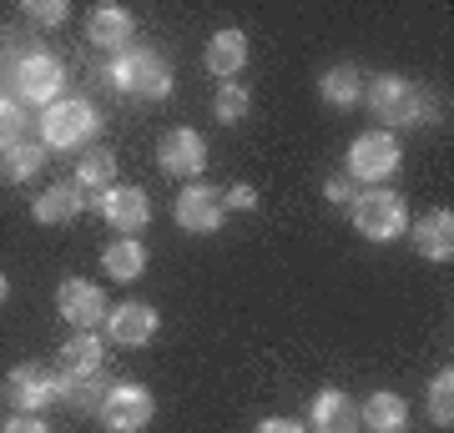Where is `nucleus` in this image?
Listing matches in <instances>:
<instances>
[{
    "label": "nucleus",
    "instance_id": "obj_1",
    "mask_svg": "<svg viewBox=\"0 0 454 433\" xmlns=\"http://www.w3.org/2000/svg\"><path fill=\"white\" fill-rule=\"evenodd\" d=\"M364 101H369L379 131L419 127V121L434 116V97H429L424 86H414V81H404V76H373L369 86H364Z\"/></svg>",
    "mask_w": 454,
    "mask_h": 433
},
{
    "label": "nucleus",
    "instance_id": "obj_2",
    "mask_svg": "<svg viewBox=\"0 0 454 433\" xmlns=\"http://www.w3.org/2000/svg\"><path fill=\"white\" fill-rule=\"evenodd\" d=\"M112 86L137 101H167L172 97V66L152 46H131L112 61Z\"/></svg>",
    "mask_w": 454,
    "mask_h": 433
},
{
    "label": "nucleus",
    "instance_id": "obj_3",
    "mask_svg": "<svg viewBox=\"0 0 454 433\" xmlns=\"http://www.w3.org/2000/svg\"><path fill=\"white\" fill-rule=\"evenodd\" d=\"M97 131H101V116H97V106L82 101V97H61L41 112V146H46V151L86 146Z\"/></svg>",
    "mask_w": 454,
    "mask_h": 433
},
{
    "label": "nucleus",
    "instance_id": "obj_4",
    "mask_svg": "<svg viewBox=\"0 0 454 433\" xmlns=\"http://www.w3.org/2000/svg\"><path fill=\"white\" fill-rule=\"evenodd\" d=\"M399 172V136L394 131H364L348 142V172L343 177L358 187H379Z\"/></svg>",
    "mask_w": 454,
    "mask_h": 433
},
{
    "label": "nucleus",
    "instance_id": "obj_5",
    "mask_svg": "<svg viewBox=\"0 0 454 433\" xmlns=\"http://www.w3.org/2000/svg\"><path fill=\"white\" fill-rule=\"evenodd\" d=\"M348 222H354L358 237H369V242H394V237H404V197H394V192H358L354 202H348Z\"/></svg>",
    "mask_w": 454,
    "mask_h": 433
},
{
    "label": "nucleus",
    "instance_id": "obj_6",
    "mask_svg": "<svg viewBox=\"0 0 454 433\" xmlns=\"http://www.w3.org/2000/svg\"><path fill=\"white\" fill-rule=\"evenodd\" d=\"M0 398L11 403L16 414H46L51 403H61V378L41 363H20V368L5 373V383H0Z\"/></svg>",
    "mask_w": 454,
    "mask_h": 433
},
{
    "label": "nucleus",
    "instance_id": "obj_7",
    "mask_svg": "<svg viewBox=\"0 0 454 433\" xmlns=\"http://www.w3.org/2000/svg\"><path fill=\"white\" fill-rule=\"evenodd\" d=\"M97 418L106 433H142L157 418V398L142 383H112V393L101 398Z\"/></svg>",
    "mask_w": 454,
    "mask_h": 433
},
{
    "label": "nucleus",
    "instance_id": "obj_8",
    "mask_svg": "<svg viewBox=\"0 0 454 433\" xmlns=\"http://www.w3.org/2000/svg\"><path fill=\"white\" fill-rule=\"evenodd\" d=\"M182 232H197V237H212V232H223L227 212H223V192L207 187V182H187L177 192V207H172Z\"/></svg>",
    "mask_w": 454,
    "mask_h": 433
},
{
    "label": "nucleus",
    "instance_id": "obj_9",
    "mask_svg": "<svg viewBox=\"0 0 454 433\" xmlns=\"http://www.w3.org/2000/svg\"><path fill=\"white\" fill-rule=\"evenodd\" d=\"M61 86H66V71H61L56 56H46V50H35V56H26V61L16 66L20 106H41V112H46L51 101H61Z\"/></svg>",
    "mask_w": 454,
    "mask_h": 433
},
{
    "label": "nucleus",
    "instance_id": "obj_10",
    "mask_svg": "<svg viewBox=\"0 0 454 433\" xmlns=\"http://www.w3.org/2000/svg\"><path fill=\"white\" fill-rule=\"evenodd\" d=\"M157 166H162L167 177L197 182L202 166H207V142H202V131H192V127L162 131V142H157Z\"/></svg>",
    "mask_w": 454,
    "mask_h": 433
},
{
    "label": "nucleus",
    "instance_id": "obj_11",
    "mask_svg": "<svg viewBox=\"0 0 454 433\" xmlns=\"http://www.w3.org/2000/svg\"><path fill=\"white\" fill-rule=\"evenodd\" d=\"M56 313H61L76 333H97V322H106V292L97 282H86V277H66L61 288H56Z\"/></svg>",
    "mask_w": 454,
    "mask_h": 433
},
{
    "label": "nucleus",
    "instance_id": "obj_12",
    "mask_svg": "<svg viewBox=\"0 0 454 433\" xmlns=\"http://www.w3.org/2000/svg\"><path fill=\"white\" fill-rule=\"evenodd\" d=\"M97 212L121 237H131V232H142L152 222V202H146L142 187H106V192H97Z\"/></svg>",
    "mask_w": 454,
    "mask_h": 433
},
{
    "label": "nucleus",
    "instance_id": "obj_13",
    "mask_svg": "<svg viewBox=\"0 0 454 433\" xmlns=\"http://www.w3.org/2000/svg\"><path fill=\"white\" fill-rule=\"evenodd\" d=\"M409 242L424 262H450L454 257V212L450 207H429L424 217H414Z\"/></svg>",
    "mask_w": 454,
    "mask_h": 433
},
{
    "label": "nucleus",
    "instance_id": "obj_14",
    "mask_svg": "<svg viewBox=\"0 0 454 433\" xmlns=\"http://www.w3.org/2000/svg\"><path fill=\"white\" fill-rule=\"evenodd\" d=\"M309 433H358V403L339 388H318L309 403Z\"/></svg>",
    "mask_w": 454,
    "mask_h": 433
},
{
    "label": "nucleus",
    "instance_id": "obj_15",
    "mask_svg": "<svg viewBox=\"0 0 454 433\" xmlns=\"http://www.w3.org/2000/svg\"><path fill=\"white\" fill-rule=\"evenodd\" d=\"M131 35H137V20H131L127 5H116V0H106V5H97L91 16H86V41L101 50H121L131 46Z\"/></svg>",
    "mask_w": 454,
    "mask_h": 433
},
{
    "label": "nucleus",
    "instance_id": "obj_16",
    "mask_svg": "<svg viewBox=\"0 0 454 433\" xmlns=\"http://www.w3.org/2000/svg\"><path fill=\"white\" fill-rule=\"evenodd\" d=\"M157 337V313L146 303H116L106 313V343H121V348H146Z\"/></svg>",
    "mask_w": 454,
    "mask_h": 433
},
{
    "label": "nucleus",
    "instance_id": "obj_17",
    "mask_svg": "<svg viewBox=\"0 0 454 433\" xmlns=\"http://www.w3.org/2000/svg\"><path fill=\"white\" fill-rule=\"evenodd\" d=\"M82 212H86V192L76 187V182H51L46 192L35 197L31 217L41 227H66V222H76Z\"/></svg>",
    "mask_w": 454,
    "mask_h": 433
},
{
    "label": "nucleus",
    "instance_id": "obj_18",
    "mask_svg": "<svg viewBox=\"0 0 454 433\" xmlns=\"http://www.w3.org/2000/svg\"><path fill=\"white\" fill-rule=\"evenodd\" d=\"M101 358H106V337L101 333H71L61 343L56 373L61 378H86V373H101Z\"/></svg>",
    "mask_w": 454,
    "mask_h": 433
},
{
    "label": "nucleus",
    "instance_id": "obj_19",
    "mask_svg": "<svg viewBox=\"0 0 454 433\" xmlns=\"http://www.w3.org/2000/svg\"><path fill=\"white\" fill-rule=\"evenodd\" d=\"M358 423H364L369 433H404L409 429V403L399 398V393H389V388H379V393L364 398Z\"/></svg>",
    "mask_w": 454,
    "mask_h": 433
},
{
    "label": "nucleus",
    "instance_id": "obj_20",
    "mask_svg": "<svg viewBox=\"0 0 454 433\" xmlns=\"http://www.w3.org/2000/svg\"><path fill=\"white\" fill-rule=\"evenodd\" d=\"M202 61L217 81H238V71L247 66V35L243 31H217L202 50Z\"/></svg>",
    "mask_w": 454,
    "mask_h": 433
},
{
    "label": "nucleus",
    "instance_id": "obj_21",
    "mask_svg": "<svg viewBox=\"0 0 454 433\" xmlns=\"http://www.w3.org/2000/svg\"><path fill=\"white\" fill-rule=\"evenodd\" d=\"M318 91H324V101L333 112H354L358 101H364V71L358 66H333V71H324Z\"/></svg>",
    "mask_w": 454,
    "mask_h": 433
},
{
    "label": "nucleus",
    "instance_id": "obj_22",
    "mask_svg": "<svg viewBox=\"0 0 454 433\" xmlns=\"http://www.w3.org/2000/svg\"><path fill=\"white\" fill-rule=\"evenodd\" d=\"M101 267H106L116 282H137V277L146 273V247H142L137 237H116V242H106Z\"/></svg>",
    "mask_w": 454,
    "mask_h": 433
},
{
    "label": "nucleus",
    "instance_id": "obj_23",
    "mask_svg": "<svg viewBox=\"0 0 454 433\" xmlns=\"http://www.w3.org/2000/svg\"><path fill=\"white\" fill-rule=\"evenodd\" d=\"M56 378H61V373H56ZM106 393H112V378H106V373H86V378H61V403H71L76 414H97Z\"/></svg>",
    "mask_w": 454,
    "mask_h": 433
},
{
    "label": "nucleus",
    "instance_id": "obj_24",
    "mask_svg": "<svg viewBox=\"0 0 454 433\" xmlns=\"http://www.w3.org/2000/svg\"><path fill=\"white\" fill-rule=\"evenodd\" d=\"M46 157H51V151L41 142H16L11 151H0V166H5V177H11V182H31L35 172L46 166Z\"/></svg>",
    "mask_w": 454,
    "mask_h": 433
},
{
    "label": "nucleus",
    "instance_id": "obj_25",
    "mask_svg": "<svg viewBox=\"0 0 454 433\" xmlns=\"http://www.w3.org/2000/svg\"><path fill=\"white\" fill-rule=\"evenodd\" d=\"M76 187H82V192H106V187H116V157L112 151H86L82 166H76Z\"/></svg>",
    "mask_w": 454,
    "mask_h": 433
},
{
    "label": "nucleus",
    "instance_id": "obj_26",
    "mask_svg": "<svg viewBox=\"0 0 454 433\" xmlns=\"http://www.w3.org/2000/svg\"><path fill=\"white\" fill-rule=\"evenodd\" d=\"M429 423H439V429L454 423V368H439L429 378Z\"/></svg>",
    "mask_w": 454,
    "mask_h": 433
},
{
    "label": "nucleus",
    "instance_id": "obj_27",
    "mask_svg": "<svg viewBox=\"0 0 454 433\" xmlns=\"http://www.w3.org/2000/svg\"><path fill=\"white\" fill-rule=\"evenodd\" d=\"M247 106H253V97H247L243 81H223V86H217V97H212V112H217V121H227V127H232V121H243Z\"/></svg>",
    "mask_w": 454,
    "mask_h": 433
},
{
    "label": "nucleus",
    "instance_id": "obj_28",
    "mask_svg": "<svg viewBox=\"0 0 454 433\" xmlns=\"http://www.w3.org/2000/svg\"><path fill=\"white\" fill-rule=\"evenodd\" d=\"M26 131V112H20L16 97H0V151H11Z\"/></svg>",
    "mask_w": 454,
    "mask_h": 433
},
{
    "label": "nucleus",
    "instance_id": "obj_29",
    "mask_svg": "<svg viewBox=\"0 0 454 433\" xmlns=\"http://www.w3.org/2000/svg\"><path fill=\"white\" fill-rule=\"evenodd\" d=\"M20 11H26V20H35V26H61V20L71 16L66 0H26Z\"/></svg>",
    "mask_w": 454,
    "mask_h": 433
},
{
    "label": "nucleus",
    "instance_id": "obj_30",
    "mask_svg": "<svg viewBox=\"0 0 454 433\" xmlns=\"http://www.w3.org/2000/svg\"><path fill=\"white\" fill-rule=\"evenodd\" d=\"M253 207H258V192H253L247 182H238V187L223 192V212H253Z\"/></svg>",
    "mask_w": 454,
    "mask_h": 433
},
{
    "label": "nucleus",
    "instance_id": "obj_31",
    "mask_svg": "<svg viewBox=\"0 0 454 433\" xmlns=\"http://www.w3.org/2000/svg\"><path fill=\"white\" fill-rule=\"evenodd\" d=\"M324 197L333 202V207H348L358 192H354V182H348V177H328V182H324Z\"/></svg>",
    "mask_w": 454,
    "mask_h": 433
},
{
    "label": "nucleus",
    "instance_id": "obj_32",
    "mask_svg": "<svg viewBox=\"0 0 454 433\" xmlns=\"http://www.w3.org/2000/svg\"><path fill=\"white\" fill-rule=\"evenodd\" d=\"M0 433H51V429H46V423H41L35 414H16V418H11V423H5Z\"/></svg>",
    "mask_w": 454,
    "mask_h": 433
},
{
    "label": "nucleus",
    "instance_id": "obj_33",
    "mask_svg": "<svg viewBox=\"0 0 454 433\" xmlns=\"http://www.w3.org/2000/svg\"><path fill=\"white\" fill-rule=\"evenodd\" d=\"M258 433H309V429H303L298 418H262Z\"/></svg>",
    "mask_w": 454,
    "mask_h": 433
},
{
    "label": "nucleus",
    "instance_id": "obj_34",
    "mask_svg": "<svg viewBox=\"0 0 454 433\" xmlns=\"http://www.w3.org/2000/svg\"><path fill=\"white\" fill-rule=\"evenodd\" d=\"M5 298H11V282H5V273H0V303H5Z\"/></svg>",
    "mask_w": 454,
    "mask_h": 433
}]
</instances>
